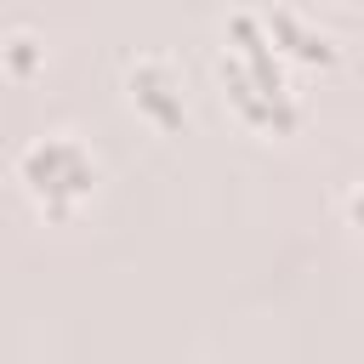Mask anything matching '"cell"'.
<instances>
[{
  "label": "cell",
  "mask_w": 364,
  "mask_h": 364,
  "mask_svg": "<svg viewBox=\"0 0 364 364\" xmlns=\"http://www.w3.org/2000/svg\"><path fill=\"white\" fill-rule=\"evenodd\" d=\"M347 228L364 239V176L353 182V193H347Z\"/></svg>",
  "instance_id": "obj_6"
},
{
  "label": "cell",
  "mask_w": 364,
  "mask_h": 364,
  "mask_svg": "<svg viewBox=\"0 0 364 364\" xmlns=\"http://www.w3.org/2000/svg\"><path fill=\"white\" fill-rule=\"evenodd\" d=\"M216 80H222L239 125H250L262 136H290L307 119V102L290 85V63L279 57V46L267 34V11H233L228 17L222 51H216Z\"/></svg>",
  "instance_id": "obj_1"
},
{
  "label": "cell",
  "mask_w": 364,
  "mask_h": 364,
  "mask_svg": "<svg viewBox=\"0 0 364 364\" xmlns=\"http://www.w3.org/2000/svg\"><path fill=\"white\" fill-rule=\"evenodd\" d=\"M267 34H273V46H279V57H284L290 68H336V63H341L336 34L318 28L301 6H273V11H267Z\"/></svg>",
  "instance_id": "obj_4"
},
{
  "label": "cell",
  "mask_w": 364,
  "mask_h": 364,
  "mask_svg": "<svg viewBox=\"0 0 364 364\" xmlns=\"http://www.w3.org/2000/svg\"><path fill=\"white\" fill-rule=\"evenodd\" d=\"M34 68H46V46L28 28H11L6 34V74L11 80H34Z\"/></svg>",
  "instance_id": "obj_5"
},
{
  "label": "cell",
  "mask_w": 364,
  "mask_h": 364,
  "mask_svg": "<svg viewBox=\"0 0 364 364\" xmlns=\"http://www.w3.org/2000/svg\"><path fill=\"white\" fill-rule=\"evenodd\" d=\"M125 108L154 131L188 125V80L171 57H131L125 63Z\"/></svg>",
  "instance_id": "obj_3"
},
{
  "label": "cell",
  "mask_w": 364,
  "mask_h": 364,
  "mask_svg": "<svg viewBox=\"0 0 364 364\" xmlns=\"http://www.w3.org/2000/svg\"><path fill=\"white\" fill-rule=\"evenodd\" d=\"M11 176H17L23 199H28L40 216L68 222V216H80V210L97 199L102 165H97V154H91L74 131H40V136H28V142L17 148Z\"/></svg>",
  "instance_id": "obj_2"
}]
</instances>
